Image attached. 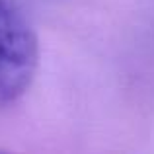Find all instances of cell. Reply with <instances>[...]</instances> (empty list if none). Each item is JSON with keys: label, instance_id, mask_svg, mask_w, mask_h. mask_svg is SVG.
Instances as JSON below:
<instances>
[{"label": "cell", "instance_id": "cell-1", "mask_svg": "<svg viewBox=\"0 0 154 154\" xmlns=\"http://www.w3.org/2000/svg\"><path fill=\"white\" fill-rule=\"evenodd\" d=\"M39 64L37 35L27 20L0 0V102H16L29 90Z\"/></svg>", "mask_w": 154, "mask_h": 154}]
</instances>
